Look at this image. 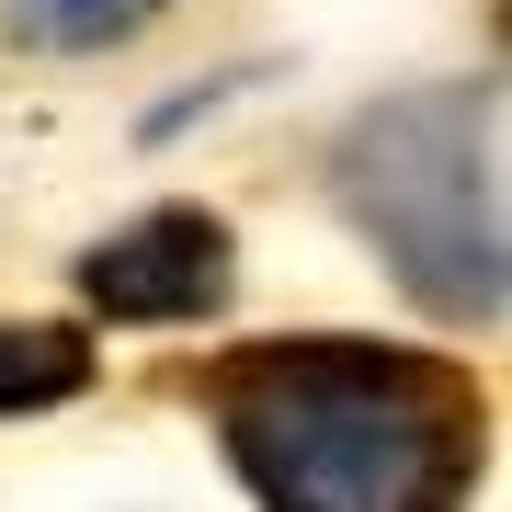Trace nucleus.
<instances>
[{
	"label": "nucleus",
	"mask_w": 512,
	"mask_h": 512,
	"mask_svg": "<svg viewBox=\"0 0 512 512\" xmlns=\"http://www.w3.org/2000/svg\"><path fill=\"white\" fill-rule=\"evenodd\" d=\"M148 12H160V0H12V35L23 46H114V35H137Z\"/></svg>",
	"instance_id": "39448f33"
},
{
	"label": "nucleus",
	"mask_w": 512,
	"mask_h": 512,
	"mask_svg": "<svg viewBox=\"0 0 512 512\" xmlns=\"http://www.w3.org/2000/svg\"><path fill=\"white\" fill-rule=\"evenodd\" d=\"M330 194L365 217V239L399 262L410 296H433L444 319L501 308V205H490V92H399L330 160Z\"/></svg>",
	"instance_id": "f03ea898"
},
{
	"label": "nucleus",
	"mask_w": 512,
	"mask_h": 512,
	"mask_svg": "<svg viewBox=\"0 0 512 512\" xmlns=\"http://www.w3.org/2000/svg\"><path fill=\"white\" fill-rule=\"evenodd\" d=\"M92 387V342L80 330H46V319H0V421L12 410H57Z\"/></svg>",
	"instance_id": "20e7f679"
},
{
	"label": "nucleus",
	"mask_w": 512,
	"mask_h": 512,
	"mask_svg": "<svg viewBox=\"0 0 512 512\" xmlns=\"http://www.w3.org/2000/svg\"><path fill=\"white\" fill-rule=\"evenodd\" d=\"M228 285H239V251H228V228L205 217V205H160V217H137V228H114L92 262H80V296H92L103 319H217L228 308Z\"/></svg>",
	"instance_id": "7ed1b4c3"
},
{
	"label": "nucleus",
	"mask_w": 512,
	"mask_h": 512,
	"mask_svg": "<svg viewBox=\"0 0 512 512\" xmlns=\"http://www.w3.org/2000/svg\"><path fill=\"white\" fill-rule=\"evenodd\" d=\"M217 433L274 512H456L478 387L399 342H262L217 376Z\"/></svg>",
	"instance_id": "f257e3e1"
}]
</instances>
